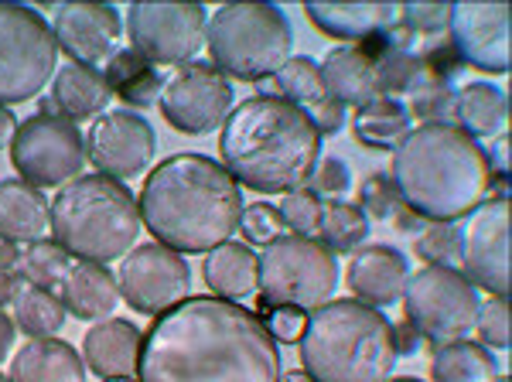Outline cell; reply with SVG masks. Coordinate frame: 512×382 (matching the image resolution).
Instances as JSON below:
<instances>
[{"label": "cell", "mask_w": 512, "mask_h": 382, "mask_svg": "<svg viewBox=\"0 0 512 382\" xmlns=\"http://www.w3.org/2000/svg\"><path fill=\"white\" fill-rule=\"evenodd\" d=\"M140 382H280V348L260 314L185 297L140 335Z\"/></svg>", "instance_id": "cell-1"}, {"label": "cell", "mask_w": 512, "mask_h": 382, "mask_svg": "<svg viewBox=\"0 0 512 382\" xmlns=\"http://www.w3.org/2000/svg\"><path fill=\"white\" fill-rule=\"evenodd\" d=\"M140 222L175 253H212L239 229L243 195L216 157L171 154L140 188Z\"/></svg>", "instance_id": "cell-2"}, {"label": "cell", "mask_w": 512, "mask_h": 382, "mask_svg": "<svg viewBox=\"0 0 512 382\" xmlns=\"http://www.w3.org/2000/svg\"><path fill=\"white\" fill-rule=\"evenodd\" d=\"M396 195L410 212L431 222L465 219L495 191L489 157L454 123H420L393 151Z\"/></svg>", "instance_id": "cell-3"}, {"label": "cell", "mask_w": 512, "mask_h": 382, "mask_svg": "<svg viewBox=\"0 0 512 382\" xmlns=\"http://www.w3.org/2000/svg\"><path fill=\"white\" fill-rule=\"evenodd\" d=\"M219 154L236 185L274 195L304 188L321 157V134L301 106L277 96H250L222 123Z\"/></svg>", "instance_id": "cell-4"}, {"label": "cell", "mask_w": 512, "mask_h": 382, "mask_svg": "<svg viewBox=\"0 0 512 382\" xmlns=\"http://www.w3.org/2000/svg\"><path fill=\"white\" fill-rule=\"evenodd\" d=\"M301 365L315 382H383L396 365L393 321L379 307L328 301L301 335Z\"/></svg>", "instance_id": "cell-5"}, {"label": "cell", "mask_w": 512, "mask_h": 382, "mask_svg": "<svg viewBox=\"0 0 512 382\" xmlns=\"http://www.w3.org/2000/svg\"><path fill=\"white\" fill-rule=\"evenodd\" d=\"M140 205L123 181L106 174H82L55 195L48 229L55 243L82 263L123 260L137 246Z\"/></svg>", "instance_id": "cell-6"}, {"label": "cell", "mask_w": 512, "mask_h": 382, "mask_svg": "<svg viewBox=\"0 0 512 382\" xmlns=\"http://www.w3.org/2000/svg\"><path fill=\"white\" fill-rule=\"evenodd\" d=\"M205 41L226 79L263 82L291 58L294 31L277 4H226L205 24Z\"/></svg>", "instance_id": "cell-7"}, {"label": "cell", "mask_w": 512, "mask_h": 382, "mask_svg": "<svg viewBox=\"0 0 512 382\" xmlns=\"http://www.w3.org/2000/svg\"><path fill=\"white\" fill-rule=\"evenodd\" d=\"M338 287V260L311 236H277L260 256V294L267 304L315 311L332 301Z\"/></svg>", "instance_id": "cell-8"}, {"label": "cell", "mask_w": 512, "mask_h": 382, "mask_svg": "<svg viewBox=\"0 0 512 382\" xmlns=\"http://www.w3.org/2000/svg\"><path fill=\"white\" fill-rule=\"evenodd\" d=\"M52 24L28 4H0V106L28 103L55 79Z\"/></svg>", "instance_id": "cell-9"}, {"label": "cell", "mask_w": 512, "mask_h": 382, "mask_svg": "<svg viewBox=\"0 0 512 382\" xmlns=\"http://www.w3.org/2000/svg\"><path fill=\"white\" fill-rule=\"evenodd\" d=\"M403 307L407 321L417 328L420 338H427L434 348L465 338L475 328L478 318V287L461 270L451 267H424L410 273L403 287Z\"/></svg>", "instance_id": "cell-10"}, {"label": "cell", "mask_w": 512, "mask_h": 382, "mask_svg": "<svg viewBox=\"0 0 512 382\" xmlns=\"http://www.w3.org/2000/svg\"><path fill=\"white\" fill-rule=\"evenodd\" d=\"M11 164L18 168L21 181H28L35 188L65 185V181L82 178L86 137L65 116L35 113L14 130Z\"/></svg>", "instance_id": "cell-11"}, {"label": "cell", "mask_w": 512, "mask_h": 382, "mask_svg": "<svg viewBox=\"0 0 512 382\" xmlns=\"http://www.w3.org/2000/svg\"><path fill=\"white\" fill-rule=\"evenodd\" d=\"M205 14L202 4H130L127 11V35L130 45L151 65H188L205 45Z\"/></svg>", "instance_id": "cell-12"}, {"label": "cell", "mask_w": 512, "mask_h": 382, "mask_svg": "<svg viewBox=\"0 0 512 382\" xmlns=\"http://www.w3.org/2000/svg\"><path fill=\"white\" fill-rule=\"evenodd\" d=\"M161 113L181 134H212L233 113V82L216 65L188 62L164 82Z\"/></svg>", "instance_id": "cell-13"}, {"label": "cell", "mask_w": 512, "mask_h": 382, "mask_svg": "<svg viewBox=\"0 0 512 382\" xmlns=\"http://www.w3.org/2000/svg\"><path fill=\"white\" fill-rule=\"evenodd\" d=\"M120 297L134 307L137 314H158L171 311L188 297L192 287V270L185 256L161 243H140L123 256L117 273Z\"/></svg>", "instance_id": "cell-14"}, {"label": "cell", "mask_w": 512, "mask_h": 382, "mask_svg": "<svg viewBox=\"0 0 512 382\" xmlns=\"http://www.w3.org/2000/svg\"><path fill=\"white\" fill-rule=\"evenodd\" d=\"M154 151H158L154 127L130 110H110L96 116L86 134V157L93 161L96 174H106L113 181L137 178L154 161Z\"/></svg>", "instance_id": "cell-15"}, {"label": "cell", "mask_w": 512, "mask_h": 382, "mask_svg": "<svg viewBox=\"0 0 512 382\" xmlns=\"http://www.w3.org/2000/svg\"><path fill=\"white\" fill-rule=\"evenodd\" d=\"M509 226L512 205L509 195H495L482 209H475V219L465 236V277L472 287L489 290L492 297H509L512 270H509Z\"/></svg>", "instance_id": "cell-16"}, {"label": "cell", "mask_w": 512, "mask_h": 382, "mask_svg": "<svg viewBox=\"0 0 512 382\" xmlns=\"http://www.w3.org/2000/svg\"><path fill=\"white\" fill-rule=\"evenodd\" d=\"M509 4H451V45L458 48L461 62L472 65L478 72L502 76L512 65V45H509Z\"/></svg>", "instance_id": "cell-17"}, {"label": "cell", "mask_w": 512, "mask_h": 382, "mask_svg": "<svg viewBox=\"0 0 512 382\" xmlns=\"http://www.w3.org/2000/svg\"><path fill=\"white\" fill-rule=\"evenodd\" d=\"M52 35L59 52H65L76 65H93L113 55L117 41L123 35L120 14L113 4H89V0H76V4H62L55 11Z\"/></svg>", "instance_id": "cell-18"}, {"label": "cell", "mask_w": 512, "mask_h": 382, "mask_svg": "<svg viewBox=\"0 0 512 382\" xmlns=\"http://www.w3.org/2000/svg\"><path fill=\"white\" fill-rule=\"evenodd\" d=\"M407 280H410L407 256L386 243L355 249L349 270H345V284L355 294V301L379 307V311L400 301Z\"/></svg>", "instance_id": "cell-19"}, {"label": "cell", "mask_w": 512, "mask_h": 382, "mask_svg": "<svg viewBox=\"0 0 512 382\" xmlns=\"http://www.w3.org/2000/svg\"><path fill=\"white\" fill-rule=\"evenodd\" d=\"M304 14L321 35L345 38L352 45H362L369 38L386 35L390 28L403 21V4H304Z\"/></svg>", "instance_id": "cell-20"}, {"label": "cell", "mask_w": 512, "mask_h": 382, "mask_svg": "<svg viewBox=\"0 0 512 382\" xmlns=\"http://www.w3.org/2000/svg\"><path fill=\"white\" fill-rule=\"evenodd\" d=\"M140 359V331L123 318H106L86 331L82 362L99 379H134Z\"/></svg>", "instance_id": "cell-21"}, {"label": "cell", "mask_w": 512, "mask_h": 382, "mask_svg": "<svg viewBox=\"0 0 512 382\" xmlns=\"http://www.w3.org/2000/svg\"><path fill=\"white\" fill-rule=\"evenodd\" d=\"M318 69H321V79H325L328 96H332L335 103L355 106V110H359V106L373 103V99L379 96L376 65L359 45L332 48Z\"/></svg>", "instance_id": "cell-22"}, {"label": "cell", "mask_w": 512, "mask_h": 382, "mask_svg": "<svg viewBox=\"0 0 512 382\" xmlns=\"http://www.w3.org/2000/svg\"><path fill=\"white\" fill-rule=\"evenodd\" d=\"M52 205L41 188L21 178L0 181V239L4 243H38L48 232Z\"/></svg>", "instance_id": "cell-23"}, {"label": "cell", "mask_w": 512, "mask_h": 382, "mask_svg": "<svg viewBox=\"0 0 512 382\" xmlns=\"http://www.w3.org/2000/svg\"><path fill=\"white\" fill-rule=\"evenodd\" d=\"M110 82L93 65H62L55 72L52 82V103L59 116H65L69 123H82V120H96L99 113L110 106Z\"/></svg>", "instance_id": "cell-24"}, {"label": "cell", "mask_w": 512, "mask_h": 382, "mask_svg": "<svg viewBox=\"0 0 512 382\" xmlns=\"http://www.w3.org/2000/svg\"><path fill=\"white\" fill-rule=\"evenodd\" d=\"M11 382H86V362L62 338H31L14 355Z\"/></svg>", "instance_id": "cell-25"}, {"label": "cell", "mask_w": 512, "mask_h": 382, "mask_svg": "<svg viewBox=\"0 0 512 382\" xmlns=\"http://www.w3.org/2000/svg\"><path fill=\"white\" fill-rule=\"evenodd\" d=\"M62 304L69 314L82 321H106L113 307L120 304L117 277L103 267V263H72L69 277L62 284Z\"/></svg>", "instance_id": "cell-26"}, {"label": "cell", "mask_w": 512, "mask_h": 382, "mask_svg": "<svg viewBox=\"0 0 512 382\" xmlns=\"http://www.w3.org/2000/svg\"><path fill=\"white\" fill-rule=\"evenodd\" d=\"M202 277L212 297L222 301H243L260 287V256L246 243H222L205 256Z\"/></svg>", "instance_id": "cell-27"}, {"label": "cell", "mask_w": 512, "mask_h": 382, "mask_svg": "<svg viewBox=\"0 0 512 382\" xmlns=\"http://www.w3.org/2000/svg\"><path fill=\"white\" fill-rule=\"evenodd\" d=\"M509 120V96L492 82H468L454 93V127L468 137H499Z\"/></svg>", "instance_id": "cell-28"}, {"label": "cell", "mask_w": 512, "mask_h": 382, "mask_svg": "<svg viewBox=\"0 0 512 382\" xmlns=\"http://www.w3.org/2000/svg\"><path fill=\"white\" fill-rule=\"evenodd\" d=\"M410 130L414 127H410L407 106L393 96H376L373 103L359 106L352 123L355 140L362 147H373V151H396Z\"/></svg>", "instance_id": "cell-29"}, {"label": "cell", "mask_w": 512, "mask_h": 382, "mask_svg": "<svg viewBox=\"0 0 512 382\" xmlns=\"http://www.w3.org/2000/svg\"><path fill=\"white\" fill-rule=\"evenodd\" d=\"M499 379V362L492 352L478 342H448L434 348L431 359V382H495Z\"/></svg>", "instance_id": "cell-30"}, {"label": "cell", "mask_w": 512, "mask_h": 382, "mask_svg": "<svg viewBox=\"0 0 512 382\" xmlns=\"http://www.w3.org/2000/svg\"><path fill=\"white\" fill-rule=\"evenodd\" d=\"M260 96H277V99H287V103L301 106V110H308V106H315L318 99L328 96V89H325V79H321L315 58L297 55V58H287L270 79H263Z\"/></svg>", "instance_id": "cell-31"}, {"label": "cell", "mask_w": 512, "mask_h": 382, "mask_svg": "<svg viewBox=\"0 0 512 382\" xmlns=\"http://www.w3.org/2000/svg\"><path fill=\"white\" fill-rule=\"evenodd\" d=\"M362 52L373 58L376 65V82H379V96H400V93H414L424 79L417 52H403V48L383 45V35L362 41Z\"/></svg>", "instance_id": "cell-32"}, {"label": "cell", "mask_w": 512, "mask_h": 382, "mask_svg": "<svg viewBox=\"0 0 512 382\" xmlns=\"http://www.w3.org/2000/svg\"><path fill=\"white\" fill-rule=\"evenodd\" d=\"M318 243L328 246L332 253H355L369 236V215L352 202H325L321 205V222H318Z\"/></svg>", "instance_id": "cell-33"}, {"label": "cell", "mask_w": 512, "mask_h": 382, "mask_svg": "<svg viewBox=\"0 0 512 382\" xmlns=\"http://www.w3.org/2000/svg\"><path fill=\"white\" fill-rule=\"evenodd\" d=\"M65 304L55 290L24 287L21 297L14 301V325L31 338H55V331L65 325Z\"/></svg>", "instance_id": "cell-34"}, {"label": "cell", "mask_w": 512, "mask_h": 382, "mask_svg": "<svg viewBox=\"0 0 512 382\" xmlns=\"http://www.w3.org/2000/svg\"><path fill=\"white\" fill-rule=\"evenodd\" d=\"M69 270H72V256L55 239H38V243H28V249H21L18 273L24 277V284L59 294Z\"/></svg>", "instance_id": "cell-35"}, {"label": "cell", "mask_w": 512, "mask_h": 382, "mask_svg": "<svg viewBox=\"0 0 512 382\" xmlns=\"http://www.w3.org/2000/svg\"><path fill=\"white\" fill-rule=\"evenodd\" d=\"M414 253L427 267L458 270L461 253H465V232H461V226H454V222H431V226L417 232Z\"/></svg>", "instance_id": "cell-36"}, {"label": "cell", "mask_w": 512, "mask_h": 382, "mask_svg": "<svg viewBox=\"0 0 512 382\" xmlns=\"http://www.w3.org/2000/svg\"><path fill=\"white\" fill-rule=\"evenodd\" d=\"M410 120L420 123H451L454 120V89L448 82H431L420 79V86L410 93V106H407Z\"/></svg>", "instance_id": "cell-37"}, {"label": "cell", "mask_w": 512, "mask_h": 382, "mask_svg": "<svg viewBox=\"0 0 512 382\" xmlns=\"http://www.w3.org/2000/svg\"><path fill=\"white\" fill-rule=\"evenodd\" d=\"M321 205L325 202H321L311 188H294L284 195V202L277 205V212H280L284 229H291V236H311V232H318Z\"/></svg>", "instance_id": "cell-38"}, {"label": "cell", "mask_w": 512, "mask_h": 382, "mask_svg": "<svg viewBox=\"0 0 512 382\" xmlns=\"http://www.w3.org/2000/svg\"><path fill=\"white\" fill-rule=\"evenodd\" d=\"M475 328H478V338H482L485 348H509V342H512L509 297H492L489 304L478 307Z\"/></svg>", "instance_id": "cell-39"}, {"label": "cell", "mask_w": 512, "mask_h": 382, "mask_svg": "<svg viewBox=\"0 0 512 382\" xmlns=\"http://www.w3.org/2000/svg\"><path fill=\"white\" fill-rule=\"evenodd\" d=\"M417 58H420V69H424V79L448 82V86L461 76V69H465V62H461L458 48L451 45V38L431 41V45H427Z\"/></svg>", "instance_id": "cell-40"}, {"label": "cell", "mask_w": 512, "mask_h": 382, "mask_svg": "<svg viewBox=\"0 0 512 382\" xmlns=\"http://www.w3.org/2000/svg\"><path fill=\"white\" fill-rule=\"evenodd\" d=\"M239 229H243V236L250 246H267L280 236L284 222H280V212L270 202H253V205H246L243 215H239Z\"/></svg>", "instance_id": "cell-41"}, {"label": "cell", "mask_w": 512, "mask_h": 382, "mask_svg": "<svg viewBox=\"0 0 512 382\" xmlns=\"http://www.w3.org/2000/svg\"><path fill=\"white\" fill-rule=\"evenodd\" d=\"M400 195H396V185L390 174H369L366 181H362V205L359 209L366 215H373V219H393L396 212H400Z\"/></svg>", "instance_id": "cell-42"}, {"label": "cell", "mask_w": 512, "mask_h": 382, "mask_svg": "<svg viewBox=\"0 0 512 382\" xmlns=\"http://www.w3.org/2000/svg\"><path fill=\"white\" fill-rule=\"evenodd\" d=\"M403 21L417 38H441L451 24V4H403Z\"/></svg>", "instance_id": "cell-43"}, {"label": "cell", "mask_w": 512, "mask_h": 382, "mask_svg": "<svg viewBox=\"0 0 512 382\" xmlns=\"http://www.w3.org/2000/svg\"><path fill=\"white\" fill-rule=\"evenodd\" d=\"M308 181H311V191H315V195H328V202H335L338 195L349 191L352 174L342 157H325V161L315 164V171H311Z\"/></svg>", "instance_id": "cell-44"}, {"label": "cell", "mask_w": 512, "mask_h": 382, "mask_svg": "<svg viewBox=\"0 0 512 382\" xmlns=\"http://www.w3.org/2000/svg\"><path fill=\"white\" fill-rule=\"evenodd\" d=\"M164 93V76L158 72V65H147L144 72H140L137 79H130L127 86L117 89V96L123 99L127 106H137V110H147V106H154Z\"/></svg>", "instance_id": "cell-45"}, {"label": "cell", "mask_w": 512, "mask_h": 382, "mask_svg": "<svg viewBox=\"0 0 512 382\" xmlns=\"http://www.w3.org/2000/svg\"><path fill=\"white\" fill-rule=\"evenodd\" d=\"M263 325H267V331L274 335V342L294 345V342H301L304 325H308V314L297 311V307H274Z\"/></svg>", "instance_id": "cell-46"}, {"label": "cell", "mask_w": 512, "mask_h": 382, "mask_svg": "<svg viewBox=\"0 0 512 382\" xmlns=\"http://www.w3.org/2000/svg\"><path fill=\"white\" fill-rule=\"evenodd\" d=\"M304 113H308L311 127H315L321 137H325V134H338V130H342V123H345V106L335 103L332 96L318 99V103L308 106Z\"/></svg>", "instance_id": "cell-47"}, {"label": "cell", "mask_w": 512, "mask_h": 382, "mask_svg": "<svg viewBox=\"0 0 512 382\" xmlns=\"http://www.w3.org/2000/svg\"><path fill=\"white\" fill-rule=\"evenodd\" d=\"M420 342H424V338L417 335V328L410 325L407 318H403L400 325H393V345H396V355H414L417 348H420Z\"/></svg>", "instance_id": "cell-48"}, {"label": "cell", "mask_w": 512, "mask_h": 382, "mask_svg": "<svg viewBox=\"0 0 512 382\" xmlns=\"http://www.w3.org/2000/svg\"><path fill=\"white\" fill-rule=\"evenodd\" d=\"M21 290H24V277H21V273H18V270L0 267V307L18 301Z\"/></svg>", "instance_id": "cell-49"}, {"label": "cell", "mask_w": 512, "mask_h": 382, "mask_svg": "<svg viewBox=\"0 0 512 382\" xmlns=\"http://www.w3.org/2000/svg\"><path fill=\"white\" fill-rule=\"evenodd\" d=\"M485 157H489L495 178H506V174H509V137L506 134L495 137L492 140V151H485Z\"/></svg>", "instance_id": "cell-50"}, {"label": "cell", "mask_w": 512, "mask_h": 382, "mask_svg": "<svg viewBox=\"0 0 512 382\" xmlns=\"http://www.w3.org/2000/svg\"><path fill=\"white\" fill-rule=\"evenodd\" d=\"M14 335H18V325H14V318H7L4 307H0V362H4L7 352H11Z\"/></svg>", "instance_id": "cell-51"}, {"label": "cell", "mask_w": 512, "mask_h": 382, "mask_svg": "<svg viewBox=\"0 0 512 382\" xmlns=\"http://www.w3.org/2000/svg\"><path fill=\"white\" fill-rule=\"evenodd\" d=\"M420 222H424V219H420L417 212H410L407 205H400V212L393 215V226L400 232H420Z\"/></svg>", "instance_id": "cell-52"}, {"label": "cell", "mask_w": 512, "mask_h": 382, "mask_svg": "<svg viewBox=\"0 0 512 382\" xmlns=\"http://www.w3.org/2000/svg\"><path fill=\"white\" fill-rule=\"evenodd\" d=\"M14 130H18V120L7 106H0V147H11L14 140Z\"/></svg>", "instance_id": "cell-53"}, {"label": "cell", "mask_w": 512, "mask_h": 382, "mask_svg": "<svg viewBox=\"0 0 512 382\" xmlns=\"http://www.w3.org/2000/svg\"><path fill=\"white\" fill-rule=\"evenodd\" d=\"M18 263H21V249H18V243H4V239H0V267L14 270Z\"/></svg>", "instance_id": "cell-54"}, {"label": "cell", "mask_w": 512, "mask_h": 382, "mask_svg": "<svg viewBox=\"0 0 512 382\" xmlns=\"http://www.w3.org/2000/svg\"><path fill=\"white\" fill-rule=\"evenodd\" d=\"M280 382H315L304 369H294V372H280Z\"/></svg>", "instance_id": "cell-55"}, {"label": "cell", "mask_w": 512, "mask_h": 382, "mask_svg": "<svg viewBox=\"0 0 512 382\" xmlns=\"http://www.w3.org/2000/svg\"><path fill=\"white\" fill-rule=\"evenodd\" d=\"M383 382H420V379H414V376H400V379H383Z\"/></svg>", "instance_id": "cell-56"}, {"label": "cell", "mask_w": 512, "mask_h": 382, "mask_svg": "<svg viewBox=\"0 0 512 382\" xmlns=\"http://www.w3.org/2000/svg\"><path fill=\"white\" fill-rule=\"evenodd\" d=\"M103 382H134V379H103Z\"/></svg>", "instance_id": "cell-57"}, {"label": "cell", "mask_w": 512, "mask_h": 382, "mask_svg": "<svg viewBox=\"0 0 512 382\" xmlns=\"http://www.w3.org/2000/svg\"><path fill=\"white\" fill-rule=\"evenodd\" d=\"M495 382H512L509 376H499V379H495Z\"/></svg>", "instance_id": "cell-58"}, {"label": "cell", "mask_w": 512, "mask_h": 382, "mask_svg": "<svg viewBox=\"0 0 512 382\" xmlns=\"http://www.w3.org/2000/svg\"><path fill=\"white\" fill-rule=\"evenodd\" d=\"M0 382H11V379H7V376H0Z\"/></svg>", "instance_id": "cell-59"}]
</instances>
